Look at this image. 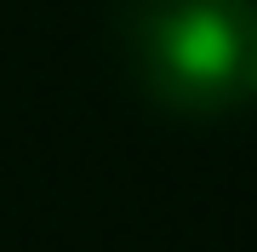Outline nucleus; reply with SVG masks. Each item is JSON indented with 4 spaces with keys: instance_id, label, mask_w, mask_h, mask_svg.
Here are the masks:
<instances>
[{
    "instance_id": "obj_1",
    "label": "nucleus",
    "mask_w": 257,
    "mask_h": 252,
    "mask_svg": "<svg viewBox=\"0 0 257 252\" xmlns=\"http://www.w3.org/2000/svg\"><path fill=\"white\" fill-rule=\"evenodd\" d=\"M126 40L149 98L177 115L257 103V0H132Z\"/></svg>"
}]
</instances>
